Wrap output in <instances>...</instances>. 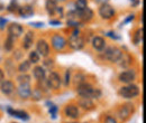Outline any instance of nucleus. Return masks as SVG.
<instances>
[{
    "instance_id": "f257e3e1",
    "label": "nucleus",
    "mask_w": 146,
    "mask_h": 123,
    "mask_svg": "<svg viewBox=\"0 0 146 123\" xmlns=\"http://www.w3.org/2000/svg\"><path fill=\"white\" fill-rule=\"evenodd\" d=\"M76 94L80 97H86V99H91V100H96V99H100L101 97V89L100 88L94 87L90 83L83 82L76 85Z\"/></svg>"
},
{
    "instance_id": "f03ea898",
    "label": "nucleus",
    "mask_w": 146,
    "mask_h": 123,
    "mask_svg": "<svg viewBox=\"0 0 146 123\" xmlns=\"http://www.w3.org/2000/svg\"><path fill=\"white\" fill-rule=\"evenodd\" d=\"M66 41H68V46L73 51H81L86 45L84 37L81 35L80 30L78 29L73 30V33L70 35L69 39H66Z\"/></svg>"
},
{
    "instance_id": "7ed1b4c3",
    "label": "nucleus",
    "mask_w": 146,
    "mask_h": 123,
    "mask_svg": "<svg viewBox=\"0 0 146 123\" xmlns=\"http://www.w3.org/2000/svg\"><path fill=\"white\" fill-rule=\"evenodd\" d=\"M101 53H102V58L110 63H119V61L124 54L123 51L120 48H118L117 46H108Z\"/></svg>"
},
{
    "instance_id": "20e7f679",
    "label": "nucleus",
    "mask_w": 146,
    "mask_h": 123,
    "mask_svg": "<svg viewBox=\"0 0 146 123\" xmlns=\"http://www.w3.org/2000/svg\"><path fill=\"white\" fill-rule=\"evenodd\" d=\"M139 93H141V89L134 83L125 84L124 86H121V87L119 88V91H118V94L123 99H126V100H131V99L137 97L139 95Z\"/></svg>"
},
{
    "instance_id": "39448f33",
    "label": "nucleus",
    "mask_w": 146,
    "mask_h": 123,
    "mask_svg": "<svg viewBox=\"0 0 146 123\" xmlns=\"http://www.w3.org/2000/svg\"><path fill=\"white\" fill-rule=\"evenodd\" d=\"M46 81V84H47V87L50 89H53V91H58L62 87V78L60 76V74L55 70H51L48 76H47V80Z\"/></svg>"
},
{
    "instance_id": "423d86ee",
    "label": "nucleus",
    "mask_w": 146,
    "mask_h": 123,
    "mask_svg": "<svg viewBox=\"0 0 146 123\" xmlns=\"http://www.w3.org/2000/svg\"><path fill=\"white\" fill-rule=\"evenodd\" d=\"M51 46L56 52H63L68 47L66 38L61 34H54L51 37Z\"/></svg>"
},
{
    "instance_id": "0eeeda50",
    "label": "nucleus",
    "mask_w": 146,
    "mask_h": 123,
    "mask_svg": "<svg viewBox=\"0 0 146 123\" xmlns=\"http://www.w3.org/2000/svg\"><path fill=\"white\" fill-rule=\"evenodd\" d=\"M135 112V105L133 103H125L123 105H120L117 110V116L121 120V121H126L128 120Z\"/></svg>"
},
{
    "instance_id": "6e6552de",
    "label": "nucleus",
    "mask_w": 146,
    "mask_h": 123,
    "mask_svg": "<svg viewBox=\"0 0 146 123\" xmlns=\"http://www.w3.org/2000/svg\"><path fill=\"white\" fill-rule=\"evenodd\" d=\"M98 14L99 16L105 19V20H111L112 18L116 16V9L108 2L102 3L98 8Z\"/></svg>"
},
{
    "instance_id": "1a4fd4ad",
    "label": "nucleus",
    "mask_w": 146,
    "mask_h": 123,
    "mask_svg": "<svg viewBox=\"0 0 146 123\" xmlns=\"http://www.w3.org/2000/svg\"><path fill=\"white\" fill-rule=\"evenodd\" d=\"M136 77H137L136 70H133V68H127V70H123L118 75V81L120 83H124V84H130L136 80Z\"/></svg>"
},
{
    "instance_id": "9d476101",
    "label": "nucleus",
    "mask_w": 146,
    "mask_h": 123,
    "mask_svg": "<svg viewBox=\"0 0 146 123\" xmlns=\"http://www.w3.org/2000/svg\"><path fill=\"white\" fill-rule=\"evenodd\" d=\"M0 92L6 96H13L16 93V85L10 80H3L0 83Z\"/></svg>"
},
{
    "instance_id": "9b49d317",
    "label": "nucleus",
    "mask_w": 146,
    "mask_h": 123,
    "mask_svg": "<svg viewBox=\"0 0 146 123\" xmlns=\"http://www.w3.org/2000/svg\"><path fill=\"white\" fill-rule=\"evenodd\" d=\"M36 52L39 56L46 58L48 57V55L51 53V48H50V44L45 40V39H38L36 43Z\"/></svg>"
},
{
    "instance_id": "f8f14e48",
    "label": "nucleus",
    "mask_w": 146,
    "mask_h": 123,
    "mask_svg": "<svg viewBox=\"0 0 146 123\" xmlns=\"http://www.w3.org/2000/svg\"><path fill=\"white\" fill-rule=\"evenodd\" d=\"M75 11V10H74ZM75 15H76V17L79 18V20L81 21V22H89V21H91L93 17H94V14H93V10H92L91 8H89V7H87L86 9H83V10H81V11H75Z\"/></svg>"
},
{
    "instance_id": "ddd939ff",
    "label": "nucleus",
    "mask_w": 146,
    "mask_h": 123,
    "mask_svg": "<svg viewBox=\"0 0 146 123\" xmlns=\"http://www.w3.org/2000/svg\"><path fill=\"white\" fill-rule=\"evenodd\" d=\"M7 33L8 35L14 37V38H19L20 36L24 34V27L20 25V24H17V22H13L10 24L8 27H7Z\"/></svg>"
},
{
    "instance_id": "4468645a",
    "label": "nucleus",
    "mask_w": 146,
    "mask_h": 123,
    "mask_svg": "<svg viewBox=\"0 0 146 123\" xmlns=\"http://www.w3.org/2000/svg\"><path fill=\"white\" fill-rule=\"evenodd\" d=\"M16 92L21 100H28L31 99L32 86L31 84H19L18 87H16Z\"/></svg>"
},
{
    "instance_id": "2eb2a0df",
    "label": "nucleus",
    "mask_w": 146,
    "mask_h": 123,
    "mask_svg": "<svg viewBox=\"0 0 146 123\" xmlns=\"http://www.w3.org/2000/svg\"><path fill=\"white\" fill-rule=\"evenodd\" d=\"M64 114L65 116L73 119V120H76L79 119L80 116V110H79V106L75 105V104H68L64 107Z\"/></svg>"
},
{
    "instance_id": "dca6fc26",
    "label": "nucleus",
    "mask_w": 146,
    "mask_h": 123,
    "mask_svg": "<svg viewBox=\"0 0 146 123\" xmlns=\"http://www.w3.org/2000/svg\"><path fill=\"white\" fill-rule=\"evenodd\" d=\"M34 39H35V34H34V32L28 30V32L24 35L23 43H21V47H23L25 51L31 49V48L33 47V45H34Z\"/></svg>"
},
{
    "instance_id": "f3484780",
    "label": "nucleus",
    "mask_w": 146,
    "mask_h": 123,
    "mask_svg": "<svg viewBox=\"0 0 146 123\" xmlns=\"http://www.w3.org/2000/svg\"><path fill=\"white\" fill-rule=\"evenodd\" d=\"M91 45H92V48L94 51L101 53L106 48V40L101 36H94L91 40Z\"/></svg>"
},
{
    "instance_id": "a211bd4d",
    "label": "nucleus",
    "mask_w": 146,
    "mask_h": 123,
    "mask_svg": "<svg viewBox=\"0 0 146 123\" xmlns=\"http://www.w3.org/2000/svg\"><path fill=\"white\" fill-rule=\"evenodd\" d=\"M33 76L36 80L37 82H43L46 80V70L43 66L40 65H36L33 68Z\"/></svg>"
},
{
    "instance_id": "6ab92c4d",
    "label": "nucleus",
    "mask_w": 146,
    "mask_h": 123,
    "mask_svg": "<svg viewBox=\"0 0 146 123\" xmlns=\"http://www.w3.org/2000/svg\"><path fill=\"white\" fill-rule=\"evenodd\" d=\"M78 104H79V106H81L83 110H86V111H91V110H93L96 107V105H94V103H93V101H92L91 99H86V97H80Z\"/></svg>"
},
{
    "instance_id": "aec40b11",
    "label": "nucleus",
    "mask_w": 146,
    "mask_h": 123,
    "mask_svg": "<svg viewBox=\"0 0 146 123\" xmlns=\"http://www.w3.org/2000/svg\"><path fill=\"white\" fill-rule=\"evenodd\" d=\"M8 113L11 115V116H15V118H18L23 121H27L29 119V115L27 112L23 111V110H13V109H8Z\"/></svg>"
},
{
    "instance_id": "412c9836",
    "label": "nucleus",
    "mask_w": 146,
    "mask_h": 123,
    "mask_svg": "<svg viewBox=\"0 0 146 123\" xmlns=\"http://www.w3.org/2000/svg\"><path fill=\"white\" fill-rule=\"evenodd\" d=\"M15 43H16V38H14V37H11V36L9 35L7 36L6 39H5V41H3V48H5V51L8 52V53L13 52L14 51V47H15Z\"/></svg>"
},
{
    "instance_id": "4be33fe9",
    "label": "nucleus",
    "mask_w": 146,
    "mask_h": 123,
    "mask_svg": "<svg viewBox=\"0 0 146 123\" xmlns=\"http://www.w3.org/2000/svg\"><path fill=\"white\" fill-rule=\"evenodd\" d=\"M19 16H21L23 18H28L31 17L32 15H34V8L32 6H23V7H19L18 10Z\"/></svg>"
},
{
    "instance_id": "5701e85b",
    "label": "nucleus",
    "mask_w": 146,
    "mask_h": 123,
    "mask_svg": "<svg viewBox=\"0 0 146 123\" xmlns=\"http://www.w3.org/2000/svg\"><path fill=\"white\" fill-rule=\"evenodd\" d=\"M45 8H46V11L48 12V15L54 16L56 12V8H57V1L56 0H46Z\"/></svg>"
},
{
    "instance_id": "b1692460",
    "label": "nucleus",
    "mask_w": 146,
    "mask_h": 123,
    "mask_svg": "<svg viewBox=\"0 0 146 123\" xmlns=\"http://www.w3.org/2000/svg\"><path fill=\"white\" fill-rule=\"evenodd\" d=\"M32 68V64L29 63V61H21L17 66V70H18L20 74H25V73H28Z\"/></svg>"
},
{
    "instance_id": "393cba45",
    "label": "nucleus",
    "mask_w": 146,
    "mask_h": 123,
    "mask_svg": "<svg viewBox=\"0 0 146 123\" xmlns=\"http://www.w3.org/2000/svg\"><path fill=\"white\" fill-rule=\"evenodd\" d=\"M143 33H144L143 28H138V29L135 30V33H134V35H133V41H134L136 45L142 44V41H143Z\"/></svg>"
},
{
    "instance_id": "a878e982",
    "label": "nucleus",
    "mask_w": 146,
    "mask_h": 123,
    "mask_svg": "<svg viewBox=\"0 0 146 123\" xmlns=\"http://www.w3.org/2000/svg\"><path fill=\"white\" fill-rule=\"evenodd\" d=\"M88 0H75L74 1V10L75 11H81L88 7Z\"/></svg>"
},
{
    "instance_id": "bb28decb",
    "label": "nucleus",
    "mask_w": 146,
    "mask_h": 123,
    "mask_svg": "<svg viewBox=\"0 0 146 123\" xmlns=\"http://www.w3.org/2000/svg\"><path fill=\"white\" fill-rule=\"evenodd\" d=\"M28 61H29V63L33 65V64H38L39 63V61H40V56L38 55L36 51H32V52H29L28 54Z\"/></svg>"
},
{
    "instance_id": "cd10ccee",
    "label": "nucleus",
    "mask_w": 146,
    "mask_h": 123,
    "mask_svg": "<svg viewBox=\"0 0 146 123\" xmlns=\"http://www.w3.org/2000/svg\"><path fill=\"white\" fill-rule=\"evenodd\" d=\"M31 81H32V77L27 73L19 74L18 76H17V82H18L19 84H31Z\"/></svg>"
},
{
    "instance_id": "c85d7f7f",
    "label": "nucleus",
    "mask_w": 146,
    "mask_h": 123,
    "mask_svg": "<svg viewBox=\"0 0 146 123\" xmlns=\"http://www.w3.org/2000/svg\"><path fill=\"white\" fill-rule=\"evenodd\" d=\"M42 97H43V92H42V88H39V87L32 88L31 99H33V100H35V101H39V100H42Z\"/></svg>"
},
{
    "instance_id": "c756f323",
    "label": "nucleus",
    "mask_w": 146,
    "mask_h": 123,
    "mask_svg": "<svg viewBox=\"0 0 146 123\" xmlns=\"http://www.w3.org/2000/svg\"><path fill=\"white\" fill-rule=\"evenodd\" d=\"M119 62H121V63H120V66H123V67H127V66H129V65L131 64V57H130L128 54L124 53Z\"/></svg>"
},
{
    "instance_id": "7c9ffc66",
    "label": "nucleus",
    "mask_w": 146,
    "mask_h": 123,
    "mask_svg": "<svg viewBox=\"0 0 146 123\" xmlns=\"http://www.w3.org/2000/svg\"><path fill=\"white\" fill-rule=\"evenodd\" d=\"M19 6L18 5V2H17V0H11V2L7 6V10L9 11V12H18V10H19Z\"/></svg>"
},
{
    "instance_id": "2f4dec72",
    "label": "nucleus",
    "mask_w": 146,
    "mask_h": 123,
    "mask_svg": "<svg viewBox=\"0 0 146 123\" xmlns=\"http://www.w3.org/2000/svg\"><path fill=\"white\" fill-rule=\"evenodd\" d=\"M62 82H64V86L68 87L71 83V70H65V74H64V80H62Z\"/></svg>"
},
{
    "instance_id": "473e14b6",
    "label": "nucleus",
    "mask_w": 146,
    "mask_h": 123,
    "mask_svg": "<svg viewBox=\"0 0 146 123\" xmlns=\"http://www.w3.org/2000/svg\"><path fill=\"white\" fill-rule=\"evenodd\" d=\"M44 65L51 68V67H53V66H54V61H53V59H50V58H47V57H46V59L44 61Z\"/></svg>"
},
{
    "instance_id": "72a5a7b5",
    "label": "nucleus",
    "mask_w": 146,
    "mask_h": 123,
    "mask_svg": "<svg viewBox=\"0 0 146 123\" xmlns=\"http://www.w3.org/2000/svg\"><path fill=\"white\" fill-rule=\"evenodd\" d=\"M56 113H57V107L55 105H52L50 107V114L52 115V118L55 119L56 118Z\"/></svg>"
},
{
    "instance_id": "f704fd0d",
    "label": "nucleus",
    "mask_w": 146,
    "mask_h": 123,
    "mask_svg": "<svg viewBox=\"0 0 146 123\" xmlns=\"http://www.w3.org/2000/svg\"><path fill=\"white\" fill-rule=\"evenodd\" d=\"M104 123H118V122H117V120H116L113 116L107 115L106 119H105V121H104Z\"/></svg>"
},
{
    "instance_id": "c9c22d12",
    "label": "nucleus",
    "mask_w": 146,
    "mask_h": 123,
    "mask_svg": "<svg viewBox=\"0 0 146 123\" xmlns=\"http://www.w3.org/2000/svg\"><path fill=\"white\" fill-rule=\"evenodd\" d=\"M6 24H7V20L3 19V18H0V29H3L5 26H6Z\"/></svg>"
},
{
    "instance_id": "e433bc0d",
    "label": "nucleus",
    "mask_w": 146,
    "mask_h": 123,
    "mask_svg": "<svg viewBox=\"0 0 146 123\" xmlns=\"http://www.w3.org/2000/svg\"><path fill=\"white\" fill-rule=\"evenodd\" d=\"M129 1H130L131 7H137V6L139 5V1H141V0H129Z\"/></svg>"
},
{
    "instance_id": "4c0bfd02",
    "label": "nucleus",
    "mask_w": 146,
    "mask_h": 123,
    "mask_svg": "<svg viewBox=\"0 0 146 123\" xmlns=\"http://www.w3.org/2000/svg\"><path fill=\"white\" fill-rule=\"evenodd\" d=\"M3 80H5V72L0 68V83H1Z\"/></svg>"
},
{
    "instance_id": "58836bf2",
    "label": "nucleus",
    "mask_w": 146,
    "mask_h": 123,
    "mask_svg": "<svg viewBox=\"0 0 146 123\" xmlns=\"http://www.w3.org/2000/svg\"><path fill=\"white\" fill-rule=\"evenodd\" d=\"M94 2H96V3H98V5L100 6V5H102V3L108 2V0H94Z\"/></svg>"
},
{
    "instance_id": "ea45409f",
    "label": "nucleus",
    "mask_w": 146,
    "mask_h": 123,
    "mask_svg": "<svg viewBox=\"0 0 146 123\" xmlns=\"http://www.w3.org/2000/svg\"><path fill=\"white\" fill-rule=\"evenodd\" d=\"M50 24L51 25H61V21L60 20H50Z\"/></svg>"
},
{
    "instance_id": "a19ab883",
    "label": "nucleus",
    "mask_w": 146,
    "mask_h": 123,
    "mask_svg": "<svg viewBox=\"0 0 146 123\" xmlns=\"http://www.w3.org/2000/svg\"><path fill=\"white\" fill-rule=\"evenodd\" d=\"M129 18H127L126 20H125V22H128V21H130V20H133L134 17H135V15H130V16H128Z\"/></svg>"
},
{
    "instance_id": "79ce46f5",
    "label": "nucleus",
    "mask_w": 146,
    "mask_h": 123,
    "mask_svg": "<svg viewBox=\"0 0 146 123\" xmlns=\"http://www.w3.org/2000/svg\"><path fill=\"white\" fill-rule=\"evenodd\" d=\"M108 35H109L110 37H112V38H115V39H118V38H119V37H118V36H115V35H116V34H115V33H109V34H108Z\"/></svg>"
},
{
    "instance_id": "37998d69",
    "label": "nucleus",
    "mask_w": 146,
    "mask_h": 123,
    "mask_svg": "<svg viewBox=\"0 0 146 123\" xmlns=\"http://www.w3.org/2000/svg\"><path fill=\"white\" fill-rule=\"evenodd\" d=\"M2 9H3V5L0 2V10H2Z\"/></svg>"
},
{
    "instance_id": "c03bdc74",
    "label": "nucleus",
    "mask_w": 146,
    "mask_h": 123,
    "mask_svg": "<svg viewBox=\"0 0 146 123\" xmlns=\"http://www.w3.org/2000/svg\"><path fill=\"white\" fill-rule=\"evenodd\" d=\"M56 1H66V0H56Z\"/></svg>"
},
{
    "instance_id": "a18cd8bd",
    "label": "nucleus",
    "mask_w": 146,
    "mask_h": 123,
    "mask_svg": "<svg viewBox=\"0 0 146 123\" xmlns=\"http://www.w3.org/2000/svg\"><path fill=\"white\" fill-rule=\"evenodd\" d=\"M11 123H16V122H11Z\"/></svg>"
}]
</instances>
